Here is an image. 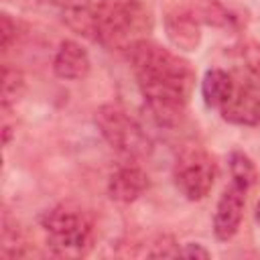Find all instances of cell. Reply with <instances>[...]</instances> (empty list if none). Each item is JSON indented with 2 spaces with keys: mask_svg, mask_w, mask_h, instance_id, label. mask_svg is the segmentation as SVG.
I'll list each match as a JSON object with an SVG mask.
<instances>
[{
  "mask_svg": "<svg viewBox=\"0 0 260 260\" xmlns=\"http://www.w3.org/2000/svg\"><path fill=\"white\" fill-rule=\"evenodd\" d=\"M47 234V248L57 258L87 256L95 242V221L87 209L73 201H63L41 215Z\"/></svg>",
  "mask_w": 260,
  "mask_h": 260,
  "instance_id": "6da1fadb",
  "label": "cell"
},
{
  "mask_svg": "<svg viewBox=\"0 0 260 260\" xmlns=\"http://www.w3.org/2000/svg\"><path fill=\"white\" fill-rule=\"evenodd\" d=\"M126 59L138 81H165L187 91L195 85V69L191 63L165 45L150 39H134L126 45Z\"/></svg>",
  "mask_w": 260,
  "mask_h": 260,
  "instance_id": "7a4b0ae2",
  "label": "cell"
},
{
  "mask_svg": "<svg viewBox=\"0 0 260 260\" xmlns=\"http://www.w3.org/2000/svg\"><path fill=\"white\" fill-rule=\"evenodd\" d=\"M93 122L102 134V138L110 144L112 150L122 154L128 160H142L152 152V140L144 132V128L118 104H102Z\"/></svg>",
  "mask_w": 260,
  "mask_h": 260,
  "instance_id": "3957f363",
  "label": "cell"
},
{
  "mask_svg": "<svg viewBox=\"0 0 260 260\" xmlns=\"http://www.w3.org/2000/svg\"><path fill=\"white\" fill-rule=\"evenodd\" d=\"M217 179V162L203 148L183 150L173 165V183L187 201L205 199Z\"/></svg>",
  "mask_w": 260,
  "mask_h": 260,
  "instance_id": "277c9868",
  "label": "cell"
},
{
  "mask_svg": "<svg viewBox=\"0 0 260 260\" xmlns=\"http://www.w3.org/2000/svg\"><path fill=\"white\" fill-rule=\"evenodd\" d=\"M138 89L148 112L160 126H177L183 120L191 91L165 81H138Z\"/></svg>",
  "mask_w": 260,
  "mask_h": 260,
  "instance_id": "5b68a950",
  "label": "cell"
},
{
  "mask_svg": "<svg viewBox=\"0 0 260 260\" xmlns=\"http://www.w3.org/2000/svg\"><path fill=\"white\" fill-rule=\"evenodd\" d=\"M248 189L236 185L230 181V185L221 191L217 203H215V211H213V236L219 242H230L242 225L244 219V207H246V197H248Z\"/></svg>",
  "mask_w": 260,
  "mask_h": 260,
  "instance_id": "8992f818",
  "label": "cell"
},
{
  "mask_svg": "<svg viewBox=\"0 0 260 260\" xmlns=\"http://www.w3.org/2000/svg\"><path fill=\"white\" fill-rule=\"evenodd\" d=\"M162 26H165V35L169 43L179 53H193L201 47L203 24L195 18V14L191 12L187 4L171 6L162 16Z\"/></svg>",
  "mask_w": 260,
  "mask_h": 260,
  "instance_id": "52a82bcc",
  "label": "cell"
},
{
  "mask_svg": "<svg viewBox=\"0 0 260 260\" xmlns=\"http://www.w3.org/2000/svg\"><path fill=\"white\" fill-rule=\"evenodd\" d=\"M148 173L136 162L120 165L108 179V195L118 203H134L148 191Z\"/></svg>",
  "mask_w": 260,
  "mask_h": 260,
  "instance_id": "ba28073f",
  "label": "cell"
},
{
  "mask_svg": "<svg viewBox=\"0 0 260 260\" xmlns=\"http://www.w3.org/2000/svg\"><path fill=\"white\" fill-rule=\"evenodd\" d=\"M91 71L89 53L73 39H65L59 43L53 55V73L65 81H81Z\"/></svg>",
  "mask_w": 260,
  "mask_h": 260,
  "instance_id": "9c48e42d",
  "label": "cell"
},
{
  "mask_svg": "<svg viewBox=\"0 0 260 260\" xmlns=\"http://www.w3.org/2000/svg\"><path fill=\"white\" fill-rule=\"evenodd\" d=\"M219 116L234 126H260V95L252 87L236 83V89L219 110Z\"/></svg>",
  "mask_w": 260,
  "mask_h": 260,
  "instance_id": "30bf717a",
  "label": "cell"
},
{
  "mask_svg": "<svg viewBox=\"0 0 260 260\" xmlns=\"http://www.w3.org/2000/svg\"><path fill=\"white\" fill-rule=\"evenodd\" d=\"M187 6L191 8V12L201 24L228 30V32H238L244 26L242 14L219 0H195V2H189Z\"/></svg>",
  "mask_w": 260,
  "mask_h": 260,
  "instance_id": "8fae6325",
  "label": "cell"
},
{
  "mask_svg": "<svg viewBox=\"0 0 260 260\" xmlns=\"http://www.w3.org/2000/svg\"><path fill=\"white\" fill-rule=\"evenodd\" d=\"M234 89H236V81H234L232 73H228L225 69H219V67L207 69L201 79V98L209 110L219 112L223 108V104L232 98Z\"/></svg>",
  "mask_w": 260,
  "mask_h": 260,
  "instance_id": "7c38bea8",
  "label": "cell"
},
{
  "mask_svg": "<svg viewBox=\"0 0 260 260\" xmlns=\"http://www.w3.org/2000/svg\"><path fill=\"white\" fill-rule=\"evenodd\" d=\"M26 91V77L20 69L12 67V65H4L2 67V89H0V104H2V112H8L12 108H16V104L22 100Z\"/></svg>",
  "mask_w": 260,
  "mask_h": 260,
  "instance_id": "4fadbf2b",
  "label": "cell"
},
{
  "mask_svg": "<svg viewBox=\"0 0 260 260\" xmlns=\"http://www.w3.org/2000/svg\"><path fill=\"white\" fill-rule=\"evenodd\" d=\"M228 169H230V179L232 183L244 187V189H252L258 183V169L256 162L244 152V150H232L228 156Z\"/></svg>",
  "mask_w": 260,
  "mask_h": 260,
  "instance_id": "5bb4252c",
  "label": "cell"
},
{
  "mask_svg": "<svg viewBox=\"0 0 260 260\" xmlns=\"http://www.w3.org/2000/svg\"><path fill=\"white\" fill-rule=\"evenodd\" d=\"M140 256H146V258H175V256H181V246H179V242L173 234L158 232L142 246Z\"/></svg>",
  "mask_w": 260,
  "mask_h": 260,
  "instance_id": "9a60e30c",
  "label": "cell"
},
{
  "mask_svg": "<svg viewBox=\"0 0 260 260\" xmlns=\"http://www.w3.org/2000/svg\"><path fill=\"white\" fill-rule=\"evenodd\" d=\"M2 256L4 258H20L26 254V240L22 230L14 223H8V215H4V228H2Z\"/></svg>",
  "mask_w": 260,
  "mask_h": 260,
  "instance_id": "2e32d148",
  "label": "cell"
},
{
  "mask_svg": "<svg viewBox=\"0 0 260 260\" xmlns=\"http://www.w3.org/2000/svg\"><path fill=\"white\" fill-rule=\"evenodd\" d=\"M18 39V22L12 18V14L2 12L0 14V47L2 53H8L10 47L16 43Z\"/></svg>",
  "mask_w": 260,
  "mask_h": 260,
  "instance_id": "e0dca14e",
  "label": "cell"
},
{
  "mask_svg": "<svg viewBox=\"0 0 260 260\" xmlns=\"http://www.w3.org/2000/svg\"><path fill=\"white\" fill-rule=\"evenodd\" d=\"M240 55H242V59H244L246 69H248L256 79H260V43H254V41L244 43L242 49H240Z\"/></svg>",
  "mask_w": 260,
  "mask_h": 260,
  "instance_id": "ac0fdd59",
  "label": "cell"
},
{
  "mask_svg": "<svg viewBox=\"0 0 260 260\" xmlns=\"http://www.w3.org/2000/svg\"><path fill=\"white\" fill-rule=\"evenodd\" d=\"M181 256H185V258H203L205 260V258H211V252L199 242H187V244L181 246Z\"/></svg>",
  "mask_w": 260,
  "mask_h": 260,
  "instance_id": "d6986e66",
  "label": "cell"
},
{
  "mask_svg": "<svg viewBox=\"0 0 260 260\" xmlns=\"http://www.w3.org/2000/svg\"><path fill=\"white\" fill-rule=\"evenodd\" d=\"M51 6L59 8L61 12L63 10H73V8H81V6H87L91 4V0H47Z\"/></svg>",
  "mask_w": 260,
  "mask_h": 260,
  "instance_id": "ffe728a7",
  "label": "cell"
},
{
  "mask_svg": "<svg viewBox=\"0 0 260 260\" xmlns=\"http://www.w3.org/2000/svg\"><path fill=\"white\" fill-rule=\"evenodd\" d=\"M2 138H4V146H8L10 144V140H12V126L10 124H2Z\"/></svg>",
  "mask_w": 260,
  "mask_h": 260,
  "instance_id": "44dd1931",
  "label": "cell"
},
{
  "mask_svg": "<svg viewBox=\"0 0 260 260\" xmlns=\"http://www.w3.org/2000/svg\"><path fill=\"white\" fill-rule=\"evenodd\" d=\"M254 219H256V223H258V228H260V201H258L256 207H254Z\"/></svg>",
  "mask_w": 260,
  "mask_h": 260,
  "instance_id": "7402d4cb",
  "label": "cell"
}]
</instances>
